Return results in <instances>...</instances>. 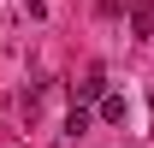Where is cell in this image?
Masks as SVG:
<instances>
[{
  "label": "cell",
  "mask_w": 154,
  "mask_h": 148,
  "mask_svg": "<svg viewBox=\"0 0 154 148\" xmlns=\"http://www.w3.org/2000/svg\"><path fill=\"white\" fill-rule=\"evenodd\" d=\"M131 30L136 36H154V0H131Z\"/></svg>",
  "instance_id": "obj_1"
},
{
  "label": "cell",
  "mask_w": 154,
  "mask_h": 148,
  "mask_svg": "<svg viewBox=\"0 0 154 148\" xmlns=\"http://www.w3.org/2000/svg\"><path fill=\"white\" fill-rule=\"evenodd\" d=\"M65 130H71V136H83V130H89V113H83V107H71V119H65Z\"/></svg>",
  "instance_id": "obj_4"
},
{
  "label": "cell",
  "mask_w": 154,
  "mask_h": 148,
  "mask_svg": "<svg viewBox=\"0 0 154 148\" xmlns=\"http://www.w3.org/2000/svg\"><path fill=\"white\" fill-rule=\"evenodd\" d=\"M101 119H113V125H119V119H125V95H107V101H101Z\"/></svg>",
  "instance_id": "obj_3"
},
{
  "label": "cell",
  "mask_w": 154,
  "mask_h": 148,
  "mask_svg": "<svg viewBox=\"0 0 154 148\" xmlns=\"http://www.w3.org/2000/svg\"><path fill=\"white\" fill-rule=\"evenodd\" d=\"M101 89H107V71H101V65H95V71H89V77H83V83H77V95H83V101H95Z\"/></svg>",
  "instance_id": "obj_2"
}]
</instances>
